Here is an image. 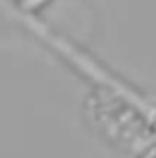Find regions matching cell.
Returning a JSON list of instances; mask_svg holds the SVG:
<instances>
[{"label":"cell","instance_id":"6da1fadb","mask_svg":"<svg viewBox=\"0 0 156 158\" xmlns=\"http://www.w3.org/2000/svg\"><path fill=\"white\" fill-rule=\"evenodd\" d=\"M140 158H156V144H154V147H149V149L145 151V154H142Z\"/></svg>","mask_w":156,"mask_h":158},{"label":"cell","instance_id":"7a4b0ae2","mask_svg":"<svg viewBox=\"0 0 156 158\" xmlns=\"http://www.w3.org/2000/svg\"><path fill=\"white\" fill-rule=\"evenodd\" d=\"M0 9H2V12H5V9H7V12H12V9H9V5L2 2V0H0Z\"/></svg>","mask_w":156,"mask_h":158}]
</instances>
